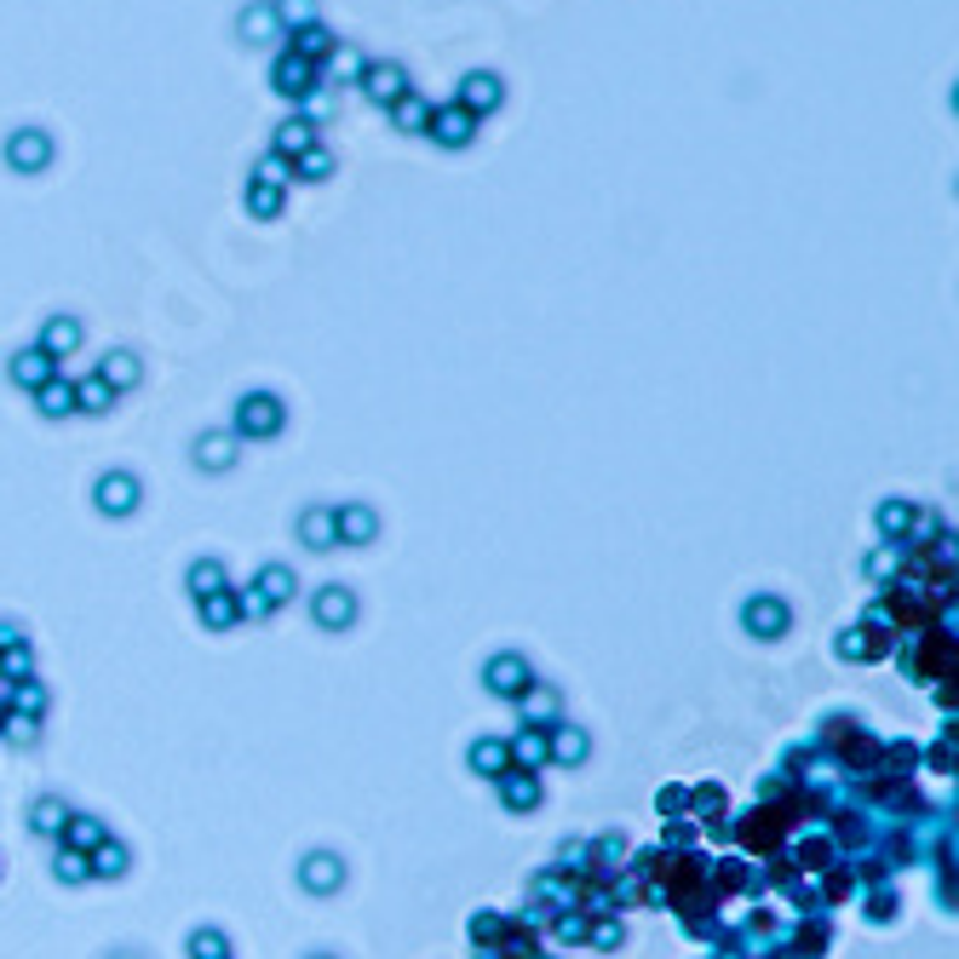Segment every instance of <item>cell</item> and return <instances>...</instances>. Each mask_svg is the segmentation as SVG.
I'll return each mask as SVG.
<instances>
[{
    "instance_id": "obj_1",
    "label": "cell",
    "mask_w": 959,
    "mask_h": 959,
    "mask_svg": "<svg viewBox=\"0 0 959 959\" xmlns=\"http://www.w3.org/2000/svg\"><path fill=\"white\" fill-rule=\"evenodd\" d=\"M357 87H363V92L373 98V104H386V110H391V104H397V98H402V92H409V69H402L397 58H386V64H380V58H373V64H363V75H357Z\"/></svg>"
},
{
    "instance_id": "obj_4",
    "label": "cell",
    "mask_w": 959,
    "mask_h": 959,
    "mask_svg": "<svg viewBox=\"0 0 959 959\" xmlns=\"http://www.w3.org/2000/svg\"><path fill=\"white\" fill-rule=\"evenodd\" d=\"M7 161H12L18 172H41L46 161H53V138H46L41 127H23V133L7 138Z\"/></svg>"
},
{
    "instance_id": "obj_19",
    "label": "cell",
    "mask_w": 959,
    "mask_h": 959,
    "mask_svg": "<svg viewBox=\"0 0 959 959\" xmlns=\"http://www.w3.org/2000/svg\"><path fill=\"white\" fill-rule=\"evenodd\" d=\"M293 179V161H282V156H265L259 167H254V185H270V190H282Z\"/></svg>"
},
{
    "instance_id": "obj_23",
    "label": "cell",
    "mask_w": 959,
    "mask_h": 959,
    "mask_svg": "<svg viewBox=\"0 0 959 959\" xmlns=\"http://www.w3.org/2000/svg\"><path fill=\"white\" fill-rule=\"evenodd\" d=\"M201 454H208V466H224V460H231V443H224V437H208V443H201Z\"/></svg>"
},
{
    "instance_id": "obj_17",
    "label": "cell",
    "mask_w": 959,
    "mask_h": 959,
    "mask_svg": "<svg viewBox=\"0 0 959 959\" xmlns=\"http://www.w3.org/2000/svg\"><path fill=\"white\" fill-rule=\"evenodd\" d=\"M98 506H104V512H127L133 506V483H127V477H115V483L104 477V483H98Z\"/></svg>"
},
{
    "instance_id": "obj_3",
    "label": "cell",
    "mask_w": 959,
    "mask_h": 959,
    "mask_svg": "<svg viewBox=\"0 0 959 959\" xmlns=\"http://www.w3.org/2000/svg\"><path fill=\"white\" fill-rule=\"evenodd\" d=\"M500 98H506V87H500V75H489V69H471L466 81H460V104L466 115H489V110H500Z\"/></svg>"
},
{
    "instance_id": "obj_16",
    "label": "cell",
    "mask_w": 959,
    "mask_h": 959,
    "mask_svg": "<svg viewBox=\"0 0 959 959\" xmlns=\"http://www.w3.org/2000/svg\"><path fill=\"white\" fill-rule=\"evenodd\" d=\"M98 373L110 380V391L115 386H133L138 380V357H133V350H115V357H104V368H98Z\"/></svg>"
},
{
    "instance_id": "obj_22",
    "label": "cell",
    "mask_w": 959,
    "mask_h": 959,
    "mask_svg": "<svg viewBox=\"0 0 959 959\" xmlns=\"http://www.w3.org/2000/svg\"><path fill=\"white\" fill-rule=\"evenodd\" d=\"M316 615H322L327 626H334V621H350V598H345V592H327V598L316 603Z\"/></svg>"
},
{
    "instance_id": "obj_7",
    "label": "cell",
    "mask_w": 959,
    "mask_h": 959,
    "mask_svg": "<svg viewBox=\"0 0 959 959\" xmlns=\"http://www.w3.org/2000/svg\"><path fill=\"white\" fill-rule=\"evenodd\" d=\"M316 144V127H311V121L305 115H288L282 121V127H276V144H270V156H282V161H293V156H305V149Z\"/></svg>"
},
{
    "instance_id": "obj_15",
    "label": "cell",
    "mask_w": 959,
    "mask_h": 959,
    "mask_svg": "<svg viewBox=\"0 0 959 959\" xmlns=\"http://www.w3.org/2000/svg\"><path fill=\"white\" fill-rule=\"evenodd\" d=\"M363 64H368V58L357 53V46H334V53H327V64H322V69H327V75H339V81H357V75H363Z\"/></svg>"
},
{
    "instance_id": "obj_14",
    "label": "cell",
    "mask_w": 959,
    "mask_h": 959,
    "mask_svg": "<svg viewBox=\"0 0 959 959\" xmlns=\"http://www.w3.org/2000/svg\"><path fill=\"white\" fill-rule=\"evenodd\" d=\"M327 172H334V156H327L322 144H311L305 156H293V179H311L316 185V179H327Z\"/></svg>"
},
{
    "instance_id": "obj_11",
    "label": "cell",
    "mask_w": 959,
    "mask_h": 959,
    "mask_svg": "<svg viewBox=\"0 0 959 959\" xmlns=\"http://www.w3.org/2000/svg\"><path fill=\"white\" fill-rule=\"evenodd\" d=\"M391 121H397L402 133H425V121H432V104H425V98L409 87V92H402L397 104H391Z\"/></svg>"
},
{
    "instance_id": "obj_21",
    "label": "cell",
    "mask_w": 959,
    "mask_h": 959,
    "mask_svg": "<svg viewBox=\"0 0 959 959\" xmlns=\"http://www.w3.org/2000/svg\"><path fill=\"white\" fill-rule=\"evenodd\" d=\"M110 397H115V391H110V380H104V373H92V380H81V386H75V402H87V409H104Z\"/></svg>"
},
{
    "instance_id": "obj_12",
    "label": "cell",
    "mask_w": 959,
    "mask_h": 959,
    "mask_svg": "<svg viewBox=\"0 0 959 959\" xmlns=\"http://www.w3.org/2000/svg\"><path fill=\"white\" fill-rule=\"evenodd\" d=\"M12 380H18V386H46V380H53V357H46L41 345L23 350V357L12 363Z\"/></svg>"
},
{
    "instance_id": "obj_9",
    "label": "cell",
    "mask_w": 959,
    "mask_h": 959,
    "mask_svg": "<svg viewBox=\"0 0 959 959\" xmlns=\"http://www.w3.org/2000/svg\"><path fill=\"white\" fill-rule=\"evenodd\" d=\"M75 345H81V322H75V316H53V322H46V334H41V350H46V357H69V350Z\"/></svg>"
},
{
    "instance_id": "obj_18",
    "label": "cell",
    "mask_w": 959,
    "mask_h": 959,
    "mask_svg": "<svg viewBox=\"0 0 959 959\" xmlns=\"http://www.w3.org/2000/svg\"><path fill=\"white\" fill-rule=\"evenodd\" d=\"M247 213L276 219V213H282V190H270V185H247Z\"/></svg>"
},
{
    "instance_id": "obj_5",
    "label": "cell",
    "mask_w": 959,
    "mask_h": 959,
    "mask_svg": "<svg viewBox=\"0 0 959 959\" xmlns=\"http://www.w3.org/2000/svg\"><path fill=\"white\" fill-rule=\"evenodd\" d=\"M316 64H305V58H293V53H282V58H276V69H270V81H276V92H282V98H293V104H299V98H305L311 87H316Z\"/></svg>"
},
{
    "instance_id": "obj_20",
    "label": "cell",
    "mask_w": 959,
    "mask_h": 959,
    "mask_svg": "<svg viewBox=\"0 0 959 959\" xmlns=\"http://www.w3.org/2000/svg\"><path fill=\"white\" fill-rule=\"evenodd\" d=\"M69 409H75V386L46 380V386H41V414H69Z\"/></svg>"
},
{
    "instance_id": "obj_13",
    "label": "cell",
    "mask_w": 959,
    "mask_h": 959,
    "mask_svg": "<svg viewBox=\"0 0 959 959\" xmlns=\"http://www.w3.org/2000/svg\"><path fill=\"white\" fill-rule=\"evenodd\" d=\"M270 7H276L282 35H288V30H305V23H322V18H316V0H270Z\"/></svg>"
},
{
    "instance_id": "obj_2",
    "label": "cell",
    "mask_w": 959,
    "mask_h": 959,
    "mask_svg": "<svg viewBox=\"0 0 959 959\" xmlns=\"http://www.w3.org/2000/svg\"><path fill=\"white\" fill-rule=\"evenodd\" d=\"M425 133H432L443 149H466V144L477 138V115H466L460 104H443V110H432V121H425Z\"/></svg>"
},
{
    "instance_id": "obj_10",
    "label": "cell",
    "mask_w": 959,
    "mask_h": 959,
    "mask_svg": "<svg viewBox=\"0 0 959 959\" xmlns=\"http://www.w3.org/2000/svg\"><path fill=\"white\" fill-rule=\"evenodd\" d=\"M276 425H282V402H276V397H247L242 402V432H276Z\"/></svg>"
},
{
    "instance_id": "obj_8",
    "label": "cell",
    "mask_w": 959,
    "mask_h": 959,
    "mask_svg": "<svg viewBox=\"0 0 959 959\" xmlns=\"http://www.w3.org/2000/svg\"><path fill=\"white\" fill-rule=\"evenodd\" d=\"M288 41H293L288 53H293V58H305V64H316V69H322V64H327V53H334V46H339L334 35L322 30V23H305V30H293Z\"/></svg>"
},
{
    "instance_id": "obj_6",
    "label": "cell",
    "mask_w": 959,
    "mask_h": 959,
    "mask_svg": "<svg viewBox=\"0 0 959 959\" xmlns=\"http://www.w3.org/2000/svg\"><path fill=\"white\" fill-rule=\"evenodd\" d=\"M236 30H242V41H247V46H276V41H288V35H282V23H276V7H270V0H259V7H247Z\"/></svg>"
}]
</instances>
